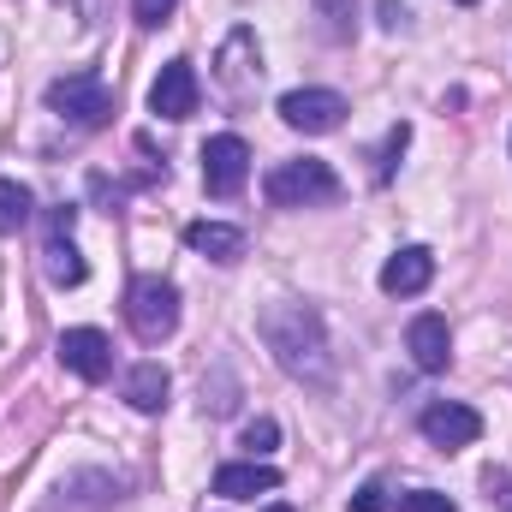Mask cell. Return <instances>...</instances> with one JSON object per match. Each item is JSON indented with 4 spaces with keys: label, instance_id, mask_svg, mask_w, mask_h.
Listing matches in <instances>:
<instances>
[{
    "label": "cell",
    "instance_id": "obj_1",
    "mask_svg": "<svg viewBox=\"0 0 512 512\" xmlns=\"http://www.w3.org/2000/svg\"><path fill=\"white\" fill-rule=\"evenodd\" d=\"M256 334H262V346L274 352V364H280L292 382L328 387L334 352H328V328H322V316H316L310 304H292V298L268 304V310L256 316Z\"/></svg>",
    "mask_w": 512,
    "mask_h": 512
},
{
    "label": "cell",
    "instance_id": "obj_2",
    "mask_svg": "<svg viewBox=\"0 0 512 512\" xmlns=\"http://www.w3.org/2000/svg\"><path fill=\"white\" fill-rule=\"evenodd\" d=\"M262 191H268L274 209H322V203L340 197V173H334L328 161L304 155V161H280V167L262 179Z\"/></svg>",
    "mask_w": 512,
    "mask_h": 512
},
{
    "label": "cell",
    "instance_id": "obj_3",
    "mask_svg": "<svg viewBox=\"0 0 512 512\" xmlns=\"http://www.w3.org/2000/svg\"><path fill=\"white\" fill-rule=\"evenodd\" d=\"M126 322L143 346H161L179 328V286L161 274H137L126 286Z\"/></svg>",
    "mask_w": 512,
    "mask_h": 512
},
{
    "label": "cell",
    "instance_id": "obj_4",
    "mask_svg": "<svg viewBox=\"0 0 512 512\" xmlns=\"http://www.w3.org/2000/svg\"><path fill=\"white\" fill-rule=\"evenodd\" d=\"M48 108L60 114V120H72V126H108L114 120V90L102 84V72H66V78H54L48 84Z\"/></svg>",
    "mask_w": 512,
    "mask_h": 512
},
{
    "label": "cell",
    "instance_id": "obj_5",
    "mask_svg": "<svg viewBox=\"0 0 512 512\" xmlns=\"http://www.w3.org/2000/svg\"><path fill=\"white\" fill-rule=\"evenodd\" d=\"M280 120L304 137H328L346 126V96L340 90H286L280 96Z\"/></svg>",
    "mask_w": 512,
    "mask_h": 512
},
{
    "label": "cell",
    "instance_id": "obj_6",
    "mask_svg": "<svg viewBox=\"0 0 512 512\" xmlns=\"http://www.w3.org/2000/svg\"><path fill=\"white\" fill-rule=\"evenodd\" d=\"M245 179H251V149H245V137H209L203 143V185H209V197H239L245 191Z\"/></svg>",
    "mask_w": 512,
    "mask_h": 512
},
{
    "label": "cell",
    "instance_id": "obj_7",
    "mask_svg": "<svg viewBox=\"0 0 512 512\" xmlns=\"http://www.w3.org/2000/svg\"><path fill=\"white\" fill-rule=\"evenodd\" d=\"M417 429H423V441H429V447L459 453V447H471V441L483 435V417H477L471 405H459V399H435V405H423Z\"/></svg>",
    "mask_w": 512,
    "mask_h": 512
},
{
    "label": "cell",
    "instance_id": "obj_8",
    "mask_svg": "<svg viewBox=\"0 0 512 512\" xmlns=\"http://www.w3.org/2000/svg\"><path fill=\"white\" fill-rule=\"evenodd\" d=\"M197 96H203L197 66H191V60H167L161 78L149 84V114H161V120H191V114H197Z\"/></svg>",
    "mask_w": 512,
    "mask_h": 512
},
{
    "label": "cell",
    "instance_id": "obj_9",
    "mask_svg": "<svg viewBox=\"0 0 512 512\" xmlns=\"http://www.w3.org/2000/svg\"><path fill=\"white\" fill-rule=\"evenodd\" d=\"M60 364H66L72 376H84V382H108V370H114V340H108L102 328H66V334H60Z\"/></svg>",
    "mask_w": 512,
    "mask_h": 512
},
{
    "label": "cell",
    "instance_id": "obj_10",
    "mask_svg": "<svg viewBox=\"0 0 512 512\" xmlns=\"http://www.w3.org/2000/svg\"><path fill=\"white\" fill-rule=\"evenodd\" d=\"M405 352H411V364H417L423 376H441V370L453 364V334H447V322H441V316H411Z\"/></svg>",
    "mask_w": 512,
    "mask_h": 512
},
{
    "label": "cell",
    "instance_id": "obj_11",
    "mask_svg": "<svg viewBox=\"0 0 512 512\" xmlns=\"http://www.w3.org/2000/svg\"><path fill=\"white\" fill-rule=\"evenodd\" d=\"M435 280V256L423 251V245H405V251H393L382 262V292L387 298H411V292H423Z\"/></svg>",
    "mask_w": 512,
    "mask_h": 512
},
{
    "label": "cell",
    "instance_id": "obj_12",
    "mask_svg": "<svg viewBox=\"0 0 512 512\" xmlns=\"http://www.w3.org/2000/svg\"><path fill=\"white\" fill-rule=\"evenodd\" d=\"M268 489H280V471L262 465V459L221 465V471H215V495H221V501H256V495H268Z\"/></svg>",
    "mask_w": 512,
    "mask_h": 512
},
{
    "label": "cell",
    "instance_id": "obj_13",
    "mask_svg": "<svg viewBox=\"0 0 512 512\" xmlns=\"http://www.w3.org/2000/svg\"><path fill=\"white\" fill-rule=\"evenodd\" d=\"M185 245L197 256H209V262H239L245 256V233L227 227V221H191L185 227Z\"/></svg>",
    "mask_w": 512,
    "mask_h": 512
},
{
    "label": "cell",
    "instance_id": "obj_14",
    "mask_svg": "<svg viewBox=\"0 0 512 512\" xmlns=\"http://www.w3.org/2000/svg\"><path fill=\"white\" fill-rule=\"evenodd\" d=\"M167 393H173V376L161 364H137L126 376V399H131V411H143V417H155L167 405Z\"/></svg>",
    "mask_w": 512,
    "mask_h": 512
},
{
    "label": "cell",
    "instance_id": "obj_15",
    "mask_svg": "<svg viewBox=\"0 0 512 512\" xmlns=\"http://www.w3.org/2000/svg\"><path fill=\"white\" fill-rule=\"evenodd\" d=\"M48 262H42V268H48V280H54V286H84V280H90V262H84V256H78V245H72V239H48Z\"/></svg>",
    "mask_w": 512,
    "mask_h": 512
},
{
    "label": "cell",
    "instance_id": "obj_16",
    "mask_svg": "<svg viewBox=\"0 0 512 512\" xmlns=\"http://www.w3.org/2000/svg\"><path fill=\"white\" fill-rule=\"evenodd\" d=\"M310 6H316V30H322L328 42H352V30H358L352 0H310Z\"/></svg>",
    "mask_w": 512,
    "mask_h": 512
},
{
    "label": "cell",
    "instance_id": "obj_17",
    "mask_svg": "<svg viewBox=\"0 0 512 512\" xmlns=\"http://www.w3.org/2000/svg\"><path fill=\"white\" fill-rule=\"evenodd\" d=\"M30 227V191L18 179H0V233H24Z\"/></svg>",
    "mask_w": 512,
    "mask_h": 512
},
{
    "label": "cell",
    "instance_id": "obj_18",
    "mask_svg": "<svg viewBox=\"0 0 512 512\" xmlns=\"http://www.w3.org/2000/svg\"><path fill=\"white\" fill-rule=\"evenodd\" d=\"M274 441H280V423H274V417H256V423H245V447H251V459L274 453Z\"/></svg>",
    "mask_w": 512,
    "mask_h": 512
},
{
    "label": "cell",
    "instance_id": "obj_19",
    "mask_svg": "<svg viewBox=\"0 0 512 512\" xmlns=\"http://www.w3.org/2000/svg\"><path fill=\"white\" fill-rule=\"evenodd\" d=\"M483 495H489L501 512H512V471L507 465H489V471H483Z\"/></svg>",
    "mask_w": 512,
    "mask_h": 512
},
{
    "label": "cell",
    "instance_id": "obj_20",
    "mask_svg": "<svg viewBox=\"0 0 512 512\" xmlns=\"http://www.w3.org/2000/svg\"><path fill=\"white\" fill-rule=\"evenodd\" d=\"M393 512H459L447 495H435V489H411V495H399V507Z\"/></svg>",
    "mask_w": 512,
    "mask_h": 512
},
{
    "label": "cell",
    "instance_id": "obj_21",
    "mask_svg": "<svg viewBox=\"0 0 512 512\" xmlns=\"http://www.w3.org/2000/svg\"><path fill=\"white\" fill-rule=\"evenodd\" d=\"M405 143H411V126L399 120V126L387 131V143H382V161H376V179H387V173H393V161L405 155Z\"/></svg>",
    "mask_w": 512,
    "mask_h": 512
},
{
    "label": "cell",
    "instance_id": "obj_22",
    "mask_svg": "<svg viewBox=\"0 0 512 512\" xmlns=\"http://www.w3.org/2000/svg\"><path fill=\"white\" fill-rule=\"evenodd\" d=\"M173 6H179V0H131V12H137V24H143V30L167 24V18H173Z\"/></svg>",
    "mask_w": 512,
    "mask_h": 512
},
{
    "label": "cell",
    "instance_id": "obj_23",
    "mask_svg": "<svg viewBox=\"0 0 512 512\" xmlns=\"http://www.w3.org/2000/svg\"><path fill=\"white\" fill-rule=\"evenodd\" d=\"M352 512H387V489L382 483H364V489L352 495Z\"/></svg>",
    "mask_w": 512,
    "mask_h": 512
},
{
    "label": "cell",
    "instance_id": "obj_24",
    "mask_svg": "<svg viewBox=\"0 0 512 512\" xmlns=\"http://www.w3.org/2000/svg\"><path fill=\"white\" fill-rule=\"evenodd\" d=\"M405 18H411V12H405L399 0H382V24L387 30H405Z\"/></svg>",
    "mask_w": 512,
    "mask_h": 512
},
{
    "label": "cell",
    "instance_id": "obj_25",
    "mask_svg": "<svg viewBox=\"0 0 512 512\" xmlns=\"http://www.w3.org/2000/svg\"><path fill=\"white\" fill-rule=\"evenodd\" d=\"M262 512H292V507H280V501H274V507H262Z\"/></svg>",
    "mask_w": 512,
    "mask_h": 512
},
{
    "label": "cell",
    "instance_id": "obj_26",
    "mask_svg": "<svg viewBox=\"0 0 512 512\" xmlns=\"http://www.w3.org/2000/svg\"><path fill=\"white\" fill-rule=\"evenodd\" d=\"M453 6H477V0H453Z\"/></svg>",
    "mask_w": 512,
    "mask_h": 512
}]
</instances>
